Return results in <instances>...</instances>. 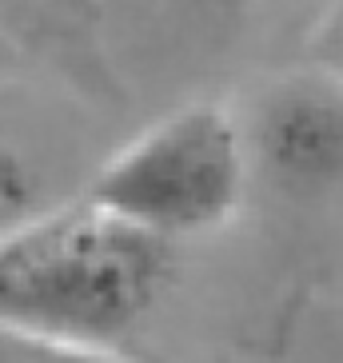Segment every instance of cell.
Returning <instances> with one entry per match:
<instances>
[{
    "label": "cell",
    "mask_w": 343,
    "mask_h": 363,
    "mask_svg": "<svg viewBox=\"0 0 343 363\" xmlns=\"http://www.w3.org/2000/svg\"><path fill=\"white\" fill-rule=\"evenodd\" d=\"M323 56H327V65L343 76V16L332 24V33H327V40H323Z\"/></svg>",
    "instance_id": "cell-5"
},
{
    "label": "cell",
    "mask_w": 343,
    "mask_h": 363,
    "mask_svg": "<svg viewBox=\"0 0 343 363\" xmlns=\"http://www.w3.org/2000/svg\"><path fill=\"white\" fill-rule=\"evenodd\" d=\"M259 156L288 184L343 180V88H291L259 120Z\"/></svg>",
    "instance_id": "cell-3"
},
{
    "label": "cell",
    "mask_w": 343,
    "mask_h": 363,
    "mask_svg": "<svg viewBox=\"0 0 343 363\" xmlns=\"http://www.w3.org/2000/svg\"><path fill=\"white\" fill-rule=\"evenodd\" d=\"M172 279V244L84 200L0 235V323L108 343L144 323Z\"/></svg>",
    "instance_id": "cell-1"
},
{
    "label": "cell",
    "mask_w": 343,
    "mask_h": 363,
    "mask_svg": "<svg viewBox=\"0 0 343 363\" xmlns=\"http://www.w3.org/2000/svg\"><path fill=\"white\" fill-rule=\"evenodd\" d=\"M247 180L240 128L220 108H188L120 152L88 200L160 240L224 224Z\"/></svg>",
    "instance_id": "cell-2"
},
{
    "label": "cell",
    "mask_w": 343,
    "mask_h": 363,
    "mask_svg": "<svg viewBox=\"0 0 343 363\" xmlns=\"http://www.w3.org/2000/svg\"><path fill=\"white\" fill-rule=\"evenodd\" d=\"M33 200H36L33 168H28L12 148L0 144V235H9L21 224H28L24 216L33 212Z\"/></svg>",
    "instance_id": "cell-4"
}]
</instances>
